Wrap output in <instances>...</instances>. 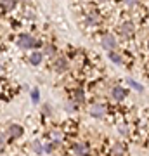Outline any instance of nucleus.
<instances>
[{"label":"nucleus","mask_w":149,"mask_h":156,"mask_svg":"<svg viewBox=\"0 0 149 156\" xmlns=\"http://www.w3.org/2000/svg\"><path fill=\"white\" fill-rule=\"evenodd\" d=\"M16 44H17V47H19V49H23V50H33V49H37V47L40 45V42L35 38L33 35L23 33V35H19V37H17Z\"/></svg>","instance_id":"1"},{"label":"nucleus","mask_w":149,"mask_h":156,"mask_svg":"<svg viewBox=\"0 0 149 156\" xmlns=\"http://www.w3.org/2000/svg\"><path fill=\"white\" fill-rule=\"evenodd\" d=\"M130 90L122 87V85H115L113 89H111V99L116 101V102H122L123 99H127V95Z\"/></svg>","instance_id":"2"},{"label":"nucleus","mask_w":149,"mask_h":156,"mask_svg":"<svg viewBox=\"0 0 149 156\" xmlns=\"http://www.w3.org/2000/svg\"><path fill=\"white\" fill-rule=\"evenodd\" d=\"M101 45H102V49L104 50L111 52V50L116 49V38L113 37V35H104L102 40H101Z\"/></svg>","instance_id":"3"},{"label":"nucleus","mask_w":149,"mask_h":156,"mask_svg":"<svg viewBox=\"0 0 149 156\" xmlns=\"http://www.w3.org/2000/svg\"><path fill=\"white\" fill-rule=\"evenodd\" d=\"M120 33L125 37V38H130L133 33H135V26H133V23H130V21H125L120 26Z\"/></svg>","instance_id":"4"},{"label":"nucleus","mask_w":149,"mask_h":156,"mask_svg":"<svg viewBox=\"0 0 149 156\" xmlns=\"http://www.w3.org/2000/svg\"><path fill=\"white\" fill-rule=\"evenodd\" d=\"M28 61H30L31 66H38V64H42V61H44V52H40V50H33V52H30Z\"/></svg>","instance_id":"5"},{"label":"nucleus","mask_w":149,"mask_h":156,"mask_svg":"<svg viewBox=\"0 0 149 156\" xmlns=\"http://www.w3.org/2000/svg\"><path fill=\"white\" fill-rule=\"evenodd\" d=\"M7 134L11 135V137H14V139H19V137L24 134V128H23L21 125L12 123V125H9V128H7Z\"/></svg>","instance_id":"6"},{"label":"nucleus","mask_w":149,"mask_h":156,"mask_svg":"<svg viewBox=\"0 0 149 156\" xmlns=\"http://www.w3.org/2000/svg\"><path fill=\"white\" fill-rule=\"evenodd\" d=\"M90 115L94 118H104L106 116V106L104 104H94V106L90 108Z\"/></svg>","instance_id":"7"},{"label":"nucleus","mask_w":149,"mask_h":156,"mask_svg":"<svg viewBox=\"0 0 149 156\" xmlns=\"http://www.w3.org/2000/svg\"><path fill=\"white\" fill-rule=\"evenodd\" d=\"M68 68L69 66H68V59L66 57H57V59L54 61V69L57 73H64Z\"/></svg>","instance_id":"8"},{"label":"nucleus","mask_w":149,"mask_h":156,"mask_svg":"<svg viewBox=\"0 0 149 156\" xmlns=\"http://www.w3.org/2000/svg\"><path fill=\"white\" fill-rule=\"evenodd\" d=\"M108 57H109L111 61L115 62V64H118V66H122L123 64V57L116 52V50H111V52H108Z\"/></svg>","instance_id":"9"},{"label":"nucleus","mask_w":149,"mask_h":156,"mask_svg":"<svg viewBox=\"0 0 149 156\" xmlns=\"http://www.w3.org/2000/svg\"><path fill=\"white\" fill-rule=\"evenodd\" d=\"M123 153H125V147H123V144H120V142H115V144H113V147H111V154H113V156H123Z\"/></svg>","instance_id":"10"},{"label":"nucleus","mask_w":149,"mask_h":156,"mask_svg":"<svg viewBox=\"0 0 149 156\" xmlns=\"http://www.w3.org/2000/svg\"><path fill=\"white\" fill-rule=\"evenodd\" d=\"M73 151H75V153H76L78 156H87V154H88V147H87V144H75Z\"/></svg>","instance_id":"11"},{"label":"nucleus","mask_w":149,"mask_h":156,"mask_svg":"<svg viewBox=\"0 0 149 156\" xmlns=\"http://www.w3.org/2000/svg\"><path fill=\"white\" fill-rule=\"evenodd\" d=\"M16 4H17V0H0V5L5 11H12L16 7Z\"/></svg>","instance_id":"12"},{"label":"nucleus","mask_w":149,"mask_h":156,"mask_svg":"<svg viewBox=\"0 0 149 156\" xmlns=\"http://www.w3.org/2000/svg\"><path fill=\"white\" fill-rule=\"evenodd\" d=\"M85 24H88V26L99 24V16L97 14H88V16H85Z\"/></svg>","instance_id":"13"},{"label":"nucleus","mask_w":149,"mask_h":156,"mask_svg":"<svg viewBox=\"0 0 149 156\" xmlns=\"http://www.w3.org/2000/svg\"><path fill=\"white\" fill-rule=\"evenodd\" d=\"M127 85H130V87H132L133 90H137V92H142L144 90V87L140 83H137V82H135V80H133V78H127Z\"/></svg>","instance_id":"14"},{"label":"nucleus","mask_w":149,"mask_h":156,"mask_svg":"<svg viewBox=\"0 0 149 156\" xmlns=\"http://www.w3.org/2000/svg\"><path fill=\"white\" fill-rule=\"evenodd\" d=\"M31 147H33V151L37 154H42V153H44V144H42L40 140H33V142H31Z\"/></svg>","instance_id":"15"},{"label":"nucleus","mask_w":149,"mask_h":156,"mask_svg":"<svg viewBox=\"0 0 149 156\" xmlns=\"http://www.w3.org/2000/svg\"><path fill=\"white\" fill-rule=\"evenodd\" d=\"M44 56H55L54 45H44Z\"/></svg>","instance_id":"16"},{"label":"nucleus","mask_w":149,"mask_h":156,"mask_svg":"<svg viewBox=\"0 0 149 156\" xmlns=\"http://www.w3.org/2000/svg\"><path fill=\"white\" fill-rule=\"evenodd\" d=\"M30 94H31V101H33V102H38L40 101V90L38 89H33Z\"/></svg>","instance_id":"17"},{"label":"nucleus","mask_w":149,"mask_h":156,"mask_svg":"<svg viewBox=\"0 0 149 156\" xmlns=\"http://www.w3.org/2000/svg\"><path fill=\"white\" fill-rule=\"evenodd\" d=\"M75 99H76L78 102H83V101H85V94H83V90H76V92H75Z\"/></svg>","instance_id":"18"},{"label":"nucleus","mask_w":149,"mask_h":156,"mask_svg":"<svg viewBox=\"0 0 149 156\" xmlns=\"http://www.w3.org/2000/svg\"><path fill=\"white\" fill-rule=\"evenodd\" d=\"M42 113H45V115H50V113H52V109L49 108V104H44V108H42Z\"/></svg>","instance_id":"19"},{"label":"nucleus","mask_w":149,"mask_h":156,"mask_svg":"<svg viewBox=\"0 0 149 156\" xmlns=\"http://www.w3.org/2000/svg\"><path fill=\"white\" fill-rule=\"evenodd\" d=\"M52 137H54V139H61V132H59V130H54V132H52Z\"/></svg>","instance_id":"20"},{"label":"nucleus","mask_w":149,"mask_h":156,"mask_svg":"<svg viewBox=\"0 0 149 156\" xmlns=\"http://www.w3.org/2000/svg\"><path fill=\"white\" fill-rule=\"evenodd\" d=\"M123 2H125L127 5H130V7H132V5H135V4H137L139 0H123Z\"/></svg>","instance_id":"21"},{"label":"nucleus","mask_w":149,"mask_h":156,"mask_svg":"<svg viewBox=\"0 0 149 156\" xmlns=\"http://www.w3.org/2000/svg\"><path fill=\"white\" fill-rule=\"evenodd\" d=\"M68 111H75V109H76V108H75V104H68V108H66Z\"/></svg>","instance_id":"22"},{"label":"nucleus","mask_w":149,"mask_h":156,"mask_svg":"<svg viewBox=\"0 0 149 156\" xmlns=\"http://www.w3.org/2000/svg\"><path fill=\"white\" fill-rule=\"evenodd\" d=\"M120 130L123 132V135H127V134H128V128H125V127H120Z\"/></svg>","instance_id":"23"},{"label":"nucleus","mask_w":149,"mask_h":156,"mask_svg":"<svg viewBox=\"0 0 149 156\" xmlns=\"http://www.w3.org/2000/svg\"><path fill=\"white\" fill-rule=\"evenodd\" d=\"M4 139H5V137H4V135H2V137H0V142H4Z\"/></svg>","instance_id":"24"},{"label":"nucleus","mask_w":149,"mask_h":156,"mask_svg":"<svg viewBox=\"0 0 149 156\" xmlns=\"http://www.w3.org/2000/svg\"><path fill=\"white\" fill-rule=\"evenodd\" d=\"M97 2H108V0H97Z\"/></svg>","instance_id":"25"},{"label":"nucleus","mask_w":149,"mask_h":156,"mask_svg":"<svg viewBox=\"0 0 149 156\" xmlns=\"http://www.w3.org/2000/svg\"><path fill=\"white\" fill-rule=\"evenodd\" d=\"M147 49H149V44H147Z\"/></svg>","instance_id":"26"}]
</instances>
